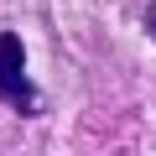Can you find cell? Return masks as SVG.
<instances>
[{
	"label": "cell",
	"mask_w": 156,
	"mask_h": 156,
	"mask_svg": "<svg viewBox=\"0 0 156 156\" xmlns=\"http://www.w3.org/2000/svg\"><path fill=\"white\" fill-rule=\"evenodd\" d=\"M146 31L156 37V0H151V5H146Z\"/></svg>",
	"instance_id": "7a4b0ae2"
},
{
	"label": "cell",
	"mask_w": 156,
	"mask_h": 156,
	"mask_svg": "<svg viewBox=\"0 0 156 156\" xmlns=\"http://www.w3.org/2000/svg\"><path fill=\"white\" fill-rule=\"evenodd\" d=\"M0 99H5L11 109H21V115L37 109V89L26 78V52H21L16 31H0Z\"/></svg>",
	"instance_id": "6da1fadb"
}]
</instances>
